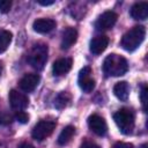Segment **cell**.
<instances>
[{
    "mask_svg": "<svg viewBox=\"0 0 148 148\" xmlns=\"http://www.w3.org/2000/svg\"><path fill=\"white\" fill-rule=\"evenodd\" d=\"M15 119L21 124H27L29 121V114L27 112H24V111H16Z\"/></svg>",
    "mask_w": 148,
    "mask_h": 148,
    "instance_id": "cell-20",
    "label": "cell"
},
{
    "mask_svg": "<svg viewBox=\"0 0 148 148\" xmlns=\"http://www.w3.org/2000/svg\"><path fill=\"white\" fill-rule=\"evenodd\" d=\"M32 28L38 34H47L56 28V21L52 18H37L32 23Z\"/></svg>",
    "mask_w": 148,
    "mask_h": 148,
    "instance_id": "cell-14",
    "label": "cell"
},
{
    "mask_svg": "<svg viewBox=\"0 0 148 148\" xmlns=\"http://www.w3.org/2000/svg\"><path fill=\"white\" fill-rule=\"evenodd\" d=\"M40 81V76L36 73H28L25 74L18 82V86L20 88L25 91V92H30L32 90H35V88L38 86Z\"/></svg>",
    "mask_w": 148,
    "mask_h": 148,
    "instance_id": "cell-10",
    "label": "cell"
},
{
    "mask_svg": "<svg viewBox=\"0 0 148 148\" xmlns=\"http://www.w3.org/2000/svg\"><path fill=\"white\" fill-rule=\"evenodd\" d=\"M77 39V31L75 28L68 27L65 29V31L62 32V38H61V44L60 47L62 50H67L69 49Z\"/></svg>",
    "mask_w": 148,
    "mask_h": 148,
    "instance_id": "cell-15",
    "label": "cell"
},
{
    "mask_svg": "<svg viewBox=\"0 0 148 148\" xmlns=\"http://www.w3.org/2000/svg\"><path fill=\"white\" fill-rule=\"evenodd\" d=\"M18 148H35L32 145H30V143H22Z\"/></svg>",
    "mask_w": 148,
    "mask_h": 148,
    "instance_id": "cell-27",
    "label": "cell"
},
{
    "mask_svg": "<svg viewBox=\"0 0 148 148\" xmlns=\"http://www.w3.org/2000/svg\"><path fill=\"white\" fill-rule=\"evenodd\" d=\"M2 71H3V65H2V61H0V76L2 74Z\"/></svg>",
    "mask_w": 148,
    "mask_h": 148,
    "instance_id": "cell-28",
    "label": "cell"
},
{
    "mask_svg": "<svg viewBox=\"0 0 148 148\" xmlns=\"http://www.w3.org/2000/svg\"><path fill=\"white\" fill-rule=\"evenodd\" d=\"M117 18H118V15L114 12H112V10L104 12L102 15H99L97 21L95 22V28H96V30H99V31L109 30L116 24Z\"/></svg>",
    "mask_w": 148,
    "mask_h": 148,
    "instance_id": "cell-7",
    "label": "cell"
},
{
    "mask_svg": "<svg viewBox=\"0 0 148 148\" xmlns=\"http://www.w3.org/2000/svg\"><path fill=\"white\" fill-rule=\"evenodd\" d=\"M80 148H101V147L98 145H96L95 142H92V141H84L80 146Z\"/></svg>",
    "mask_w": 148,
    "mask_h": 148,
    "instance_id": "cell-25",
    "label": "cell"
},
{
    "mask_svg": "<svg viewBox=\"0 0 148 148\" xmlns=\"http://www.w3.org/2000/svg\"><path fill=\"white\" fill-rule=\"evenodd\" d=\"M9 104L14 110L22 111L29 105V98L25 94L20 92L15 89H12L9 91Z\"/></svg>",
    "mask_w": 148,
    "mask_h": 148,
    "instance_id": "cell-8",
    "label": "cell"
},
{
    "mask_svg": "<svg viewBox=\"0 0 148 148\" xmlns=\"http://www.w3.org/2000/svg\"><path fill=\"white\" fill-rule=\"evenodd\" d=\"M72 65H73V61L71 58H61V59H58L53 62V66H52V72L56 76H60V75H64L66 73H68L72 68Z\"/></svg>",
    "mask_w": 148,
    "mask_h": 148,
    "instance_id": "cell-12",
    "label": "cell"
},
{
    "mask_svg": "<svg viewBox=\"0 0 148 148\" xmlns=\"http://www.w3.org/2000/svg\"><path fill=\"white\" fill-rule=\"evenodd\" d=\"M13 121V117L6 112H1L0 113V124L1 125H9Z\"/></svg>",
    "mask_w": 148,
    "mask_h": 148,
    "instance_id": "cell-23",
    "label": "cell"
},
{
    "mask_svg": "<svg viewBox=\"0 0 148 148\" xmlns=\"http://www.w3.org/2000/svg\"><path fill=\"white\" fill-rule=\"evenodd\" d=\"M88 126L95 134H97L99 136L105 135L108 132V125H106L104 118L98 114H91L88 118Z\"/></svg>",
    "mask_w": 148,
    "mask_h": 148,
    "instance_id": "cell-9",
    "label": "cell"
},
{
    "mask_svg": "<svg viewBox=\"0 0 148 148\" xmlns=\"http://www.w3.org/2000/svg\"><path fill=\"white\" fill-rule=\"evenodd\" d=\"M79 87L87 94L91 92L95 89V80L91 77V68L89 66H84L79 73Z\"/></svg>",
    "mask_w": 148,
    "mask_h": 148,
    "instance_id": "cell-6",
    "label": "cell"
},
{
    "mask_svg": "<svg viewBox=\"0 0 148 148\" xmlns=\"http://www.w3.org/2000/svg\"><path fill=\"white\" fill-rule=\"evenodd\" d=\"M140 98H141V103H142V108H143V111L146 112L147 110V86L146 84H142L141 87V91H140Z\"/></svg>",
    "mask_w": 148,
    "mask_h": 148,
    "instance_id": "cell-21",
    "label": "cell"
},
{
    "mask_svg": "<svg viewBox=\"0 0 148 148\" xmlns=\"http://www.w3.org/2000/svg\"><path fill=\"white\" fill-rule=\"evenodd\" d=\"M12 37L13 36H12V32L10 31L3 30V29L0 30V53L5 52L8 49L9 44L12 42Z\"/></svg>",
    "mask_w": 148,
    "mask_h": 148,
    "instance_id": "cell-19",
    "label": "cell"
},
{
    "mask_svg": "<svg viewBox=\"0 0 148 148\" xmlns=\"http://www.w3.org/2000/svg\"><path fill=\"white\" fill-rule=\"evenodd\" d=\"M113 120L121 133L131 134L134 128V113L130 109H120L113 114Z\"/></svg>",
    "mask_w": 148,
    "mask_h": 148,
    "instance_id": "cell-3",
    "label": "cell"
},
{
    "mask_svg": "<svg viewBox=\"0 0 148 148\" xmlns=\"http://www.w3.org/2000/svg\"><path fill=\"white\" fill-rule=\"evenodd\" d=\"M112 148H134V146L132 143H128V142H116Z\"/></svg>",
    "mask_w": 148,
    "mask_h": 148,
    "instance_id": "cell-24",
    "label": "cell"
},
{
    "mask_svg": "<svg viewBox=\"0 0 148 148\" xmlns=\"http://www.w3.org/2000/svg\"><path fill=\"white\" fill-rule=\"evenodd\" d=\"M113 92L116 97L123 102H126L130 96V86L126 81H120L117 82L113 87Z\"/></svg>",
    "mask_w": 148,
    "mask_h": 148,
    "instance_id": "cell-16",
    "label": "cell"
},
{
    "mask_svg": "<svg viewBox=\"0 0 148 148\" xmlns=\"http://www.w3.org/2000/svg\"><path fill=\"white\" fill-rule=\"evenodd\" d=\"M109 45V38L104 35L94 37L90 40V45H89V50L91 53L94 54H101L102 52L105 51V49Z\"/></svg>",
    "mask_w": 148,
    "mask_h": 148,
    "instance_id": "cell-11",
    "label": "cell"
},
{
    "mask_svg": "<svg viewBox=\"0 0 148 148\" xmlns=\"http://www.w3.org/2000/svg\"><path fill=\"white\" fill-rule=\"evenodd\" d=\"M147 147H148V145H147V143H143V145L141 146V148H147Z\"/></svg>",
    "mask_w": 148,
    "mask_h": 148,
    "instance_id": "cell-29",
    "label": "cell"
},
{
    "mask_svg": "<svg viewBox=\"0 0 148 148\" xmlns=\"http://www.w3.org/2000/svg\"><path fill=\"white\" fill-rule=\"evenodd\" d=\"M56 128V121L53 120H40L32 128V138L36 141H43L50 136Z\"/></svg>",
    "mask_w": 148,
    "mask_h": 148,
    "instance_id": "cell-5",
    "label": "cell"
},
{
    "mask_svg": "<svg viewBox=\"0 0 148 148\" xmlns=\"http://www.w3.org/2000/svg\"><path fill=\"white\" fill-rule=\"evenodd\" d=\"M12 8V1L10 0H0V13L6 14Z\"/></svg>",
    "mask_w": 148,
    "mask_h": 148,
    "instance_id": "cell-22",
    "label": "cell"
},
{
    "mask_svg": "<svg viewBox=\"0 0 148 148\" xmlns=\"http://www.w3.org/2000/svg\"><path fill=\"white\" fill-rule=\"evenodd\" d=\"M146 36V29L143 25H135L126 31L121 38V46L124 50L132 52L136 50L143 42Z\"/></svg>",
    "mask_w": 148,
    "mask_h": 148,
    "instance_id": "cell-2",
    "label": "cell"
},
{
    "mask_svg": "<svg viewBox=\"0 0 148 148\" xmlns=\"http://www.w3.org/2000/svg\"><path fill=\"white\" fill-rule=\"evenodd\" d=\"M74 133H75V127H74V126H72V125L66 126V127L60 132V134H59V136H58V143H59L60 146L67 145V143L72 140Z\"/></svg>",
    "mask_w": 148,
    "mask_h": 148,
    "instance_id": "cell-17",
    "label": "cell"
},
{
    "mask_svg": "<svg viewBox=\"0 0 148 148\" xmlns=\"http://www.w3.org/2000/svg\"><path fill=\"white\" fill-rule=\"evenodd\" d=\"M47 53H49V50L45 44H36L31 49L28 57V61L31 65V67L37 71L43 69L47 60Z\"/></svg>",
    "mask_w": 148,
    "mask_h": 148,
    "instance_id": "cell-4",
    "label": "cell"
},
{
    "mask_svg": "<svg viewBox=\"0 0 148 148\" xmlns=\"http://www.w3.org/2000/svg\"><path fill=\"white\" fill-rule=\"evenodd\" d=\"M128 69L127 61L124 57L111 53L106 56L103 62V72L106 76H121Z\"/></svg>",
    "mask_w": 148,
    "mask_h": 148,
    "instance_id": "cell-1",
    "label": "cell"
},
{
    "mask_svg": "<svg viewBox=\"0 0 148 148\" xmlns=\"http://www.w3.org/2000/svg\"><path fill=\"white\" fill-rule=\"evenodd\" d=\"M130 14L132 16V18L134 20H146L148 17V2L146 1H140V2H135L131 10Z\"/></svg>",
    "mask_w": 148,
    "mask_h": 148,
    "instance_id": "cell-13",
    "label": "cell"
},
{
    "mask_svg": "<svg viewBox=\"0 0 148 148\" xmlns=\"http://www.w3.org/2000/svg\"><path fill=\"white\" fill-rule=\"evenodd\" d=\"M71 102V95L67 91H61L57 95L56 99H54V106L59 110L66 108L68 105V103Z\"/></svg>",
    "mask_w": 148,
    "mask_h": 148,
    "instance_id": "cell-18",
    "label": "cell"
},
{
    "mask_svg": "<svg viewBox=\"0 0 148 148\" xmlns=\"http://www.w3.org/2000/svg\"><path fill=\"white\" fill-rule=\"evenodd\" d=\"M37 2L39 5H42V6H50V5H53L54 3V1H42V0H38Z\"/></svg>",
    "mask_w": 148,
    "mask_h": 148,
    "instance_id": "cell-26",
    "label": "cell"
}]
</instances>
